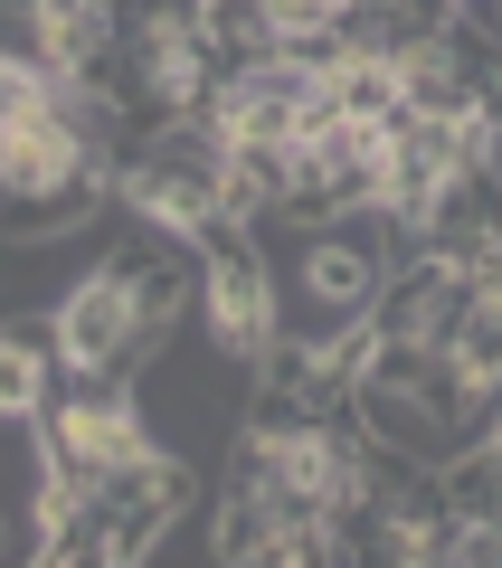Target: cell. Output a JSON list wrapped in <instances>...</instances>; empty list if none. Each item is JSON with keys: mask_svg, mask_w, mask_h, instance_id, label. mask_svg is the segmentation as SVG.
<instances>
[{"mask_svg": "<svg viewBox=\"0 0 502 568\" xmlns=\"http://www.w3.org/2000/svg\"><path fill=\"white\" fill-rule=\"evenodd\" d=\"M114 209L161 219L171 237H190L209 209H228V133L200 123V114H171L161 133H142V152L114 171Z\"/></svg>", "mask_w": 502, "mask_h": 568, "instance_id": "obj_1", "label": "cell"}, {"mask_svg": "<svg viewBox=\"0 0 502 568\" xmlns=\"http://www.w3.org/2000/svg\"><path fill=\"white\" fill-rule=\"evenodd\" d=\"M48 342H58V369H133V379L152 369V351L133 332V294L104 265H86L58 304H48Z\"/></svg>", "mask_w": 502, "mask_h": 568, "instance_id": "obj_2", "label": "cell"}, {"mask_svg": "<svg viewBox=\"0 0 502 568\" xmlns=\"http://www.w3.org/2000/svg\"><path fill=\"white\" fill-rule=\"evenodd\" d=\"M294 162H303L294 133H228V209H238V219H275Z\"/></svg>", "mask_w": 502, "mask_h": 568, "instance_id": "obj_3", "label": "cell"}, {"mask_svg": "<svg viewBox=\"0 0 502 568\" xmlns=\"http://www.w3.org/2000/svg\"><path fill=\"white\" fill-rule=\"evenodd\" d=\"M200 549H209L219 568H257V559H275V511H265V493L219 484V511H209Z\"/></svg>", "mask_w": 502, "mask_h": 568, "instance_id": "obj_4", "label": "cell"}, {"mask_svg": "<svg viewBox=\"0 0 502 568\" xmlns=\"http://www.w3.org/2000/svg\"><path fill=\"white\" fill-rule=\"evenodd\" d=\"M436 484H445V511H455V521H502V446L493 436L455 446L436 465Z\"/></svg>", "mask_w": 502, "mask_h": 568, "instance_id": "obj_5", "label": "cell"}, {"mask_svg": "<svg viewBox=\"0 0 502 568\" xmlns=\"http://www.w3.org/2000/svg\"><path fill=\"white\" fill-rule=\"evenodd\" d=\"M399 95L418 104V114H445V123L474 114V85H464V67L445 58V48H418V58H399Z\"/></svg>", "mask_w": 502, "mask_h": 568, "instance_id": "obj_6", "label": "cell"}, {"mask_svg": "<svg viewBox=\"0 0 502 568\" xmlns=\"http://www.w3.org/2000/svg\"><path fill=\"white\" fill-rule=\"evenodd\" d=\"M332 95H342V123H370V133H380L389 114H399V58H342L332 67Z\"/></svg>", "mask_w": 502, "mask_h": 568, "instance_id": "obj_7", "label": "cell"}, {"mask_svg": "<svg viewBox=\"0 0 502 568\" xmlns=\"http://www.w3.org/2000/svg\"><path fill=\"white\" fill-rule=\"evenodd\" d=\"M455 369L474 388H502V294H464V323H455Z\"/></svg>", "mask_w": 502, "mask_h": 568, "instance_id": "obj_8", "label": "cell"}, {"mask_svg": "<svg viewBox=\"0 0 502 568\" xmlns=\"http://www.w3.org/2000/svg\"><path fill=\"white\" fill-rule=\"evenodd\" d=\"M0 67H29V77H67L48 58V0H0Z\"/></svg>", "mask_w": 502, "mask_h": 568, "instance_id": "obj_9", "label": "cell"}, {"mask_svg": "<svg viewBox=\"0 0 502 568\" xmlns=\"http://www.w3.org/2000/svg\"><path fill=\"white\" fill-rule=\"evenodd\" d=\"M0 559H29V521H10V503H0Z\"/></svg>", "mask_w": 502, "mask_h": 568, "instance_id": "obj_10", "label": "cell"}]
</instances>
